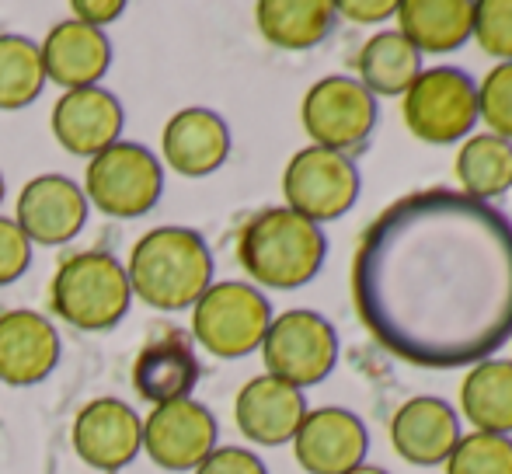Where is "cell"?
<instances>
[{
    "label": "cell",
    "instance_id": "obj_1",
    "mask_svg": "<svg viewBox=\"0 0 512 474\" xmlns=\"http://www.w3.org/2000/svg\"><path fill=\"white\" fill-rule=\"evenodd\" d=\"M352 304L394 359L467 370L512 342V220L457 189H418L370 220Z\"/></svg>",
    "mask_w": 512,
    "mask_h": 474
},
{
    "label": "cell",
    "instance_id": "obj_2",
    "mask_svg": "<svg viewBox=\"0 0 512 474\" xmlns=\"http://www.w3.org/2000/svg\"><path fill=\"white\" fill-rule=\"evenodd\" d=\"M237 262L258 290H300L321 276L328 234L286 206H265L237 234Z\"/></svg>",
    "mask_w": 512,
    "mask_h": 474
},
{
    "label": "cell",
    "instance_id": "obj_3",
    "mask_svg": "<svg viewBox=\"0 0 512 474\" xmlns=\"http://www.w3.org/2000/svg\"><path fill=\"white\" fill-rule=\"evenodd\" d=\"M129 290L154 311H192L213 286V251L192 227H154L133 244Z\"/></svg>",
    "mask_w": 512,
    "mask_h": 474
},
{
    "label": "cell",
    "instance_id": "obj_4",
    "mask_svg": "<svg viewBox=\"0 0 512 474\" xmlns=\"http://www.w3.org/2000/svg\"><path fill=\"white\" fill-rule=\"evenodd\" d=\"M129 276L126 265L108 251H81L56 269L49 283V307L60 321L81 332L115 328L129 311Z\"/></svg>",
    "mask_w": 512,
    "mask_h": 474
},
{
    "label": "cell",
    "instance_id": "obj_5",
    "mask_svg": "<svg viewBox=\"0 0 512 474\" xmlns=\"http://www.w3.org/2000/svg\"><path fill=\"white\" fill-rule=\"evenodd\" d=\"M401 116L411 136L432 147H450L474 136L481 122L478 81L464 67H425L401 98Z\"/></svg>",
    "mask_w": 512,
    "mask_h": 474
},
{
    "label": "cell",
    "instance_id": "obj_6",
    "mask_svg": "<svg viewBox=\"0 0 512 474\" xmlns=\"http://www.w3.org/2000/svg\"><path fill=\"white\" fill-rule=\"evenodd\" d=\"M272 300L255 283H213L192 307V339L216 359H244L262 349L269 332Z\"/></svg>",
    "mask_w": 512,
    "mask_h": 474
},
{
    "label": "cell",
    "instance_id": "obj_7",
    "mask_svg": "<svg viewBox=\"0 0 512 474\" xmlns=\"http://www.w3.org/2000/svg\"><path fill=\"white\" fill-rule=\"evenodd\" d=\"M300 122L314 147L356 161L380 129V102L352 74H328L307 88Z\"/></svg>",
    "mask_w": 512,
    "mask_h": 474
},
{
    "label": "cell",
    "instance_id": "obj_8",
    "mask_svg": "<svg viewBox=\"0 0 512 474\" xmlns=\"http://www.w3.org/2000/svg\"><path fill=\"white\" fill-rule=\"evenodd\" d=\"M81 189L88 196V206H95L105 217H143L164 196V164L143 143L119 140L91 157Z\"/></svg>",
    "mask_w": 512,
    "mask_h": 474
},
{
    "label": "cell",
    "instance_id": "obj_9",
    "mask_svg": "<svg viewBox=\"0 0 512 474\" xmlns=\"http://www.w3.org/2000/svg\"><path fill=\"white\" fill-rule=\"evenodd\" d=\"M258 353L265 359L269 377L304 391L335 373L342 342H338V328L321 311L293 307L272 318Z\"/></svg>",
    "mask_w": 512,
    "mask_h": 474
},
{
    "label": "cell",
    "instance_id": "obj_10",
    "mask_svg": "<svg viewBox=\"0 0 512 474\" xmlns=\"http://www.w3.org/2000/svg\"><path fill=\"white\" fill-rule=\"evenodd\" d=\"M359 196H363L359 164L345 154H335V150L314 147V143L297 150L283 171L286 210L300 213L321 227L352 213Z\"/></svg>",
    "mask_w": 512,
    "mask_h": 474
},
{
    "label": "cell",
    "instance_id": "obj_11",
    "mask_svg": "<svg viewBox=\"0 0 512 474\" xmlns=\"http://www.w3.org/2000/svg\"><path fill=\"white\" fill-rule=\"evenodd\" d=\"M220 422L203 401L154 405L143 419V454L161 471H196L220 447Z\"/></svg>",
    "mask_w": 512,
    "mask_h": 474
},
{
    "label": "cell",
    "instance_id": "obj_12",
    "mask_svg": "<svg viewBox=\"0 0 512 474\" xmlns=\"http://www.w3.org/2000/svg\"><path fill=\"white\" fill-rule=\"evenodd\" d=\"M370 429L352 408H310L293 436V457L307 474H349L366 464Z\"/></svg>",
    "mask_w": 512,
    "mask_h": 474
},
{
    "label": "cell",
    "instance_id": "obj_13",
    "mask_svg": "<svg viewBox=\"0 0 512 474\" xmlns=\"http://www.w3.org/2000/svg\"><path fill=\"white\" fill-rule=\"evenodd\" d=\"M74 450L88 468L115 474L143 450V419L119 398H95L77 412L70 429Z\"/></svg>",
    "mask_w": 512,
    "mask_h": 474
},
{
    "label": "cell",
    "instance_id": "obj_14",
    "mask_svg": "<svg viewBox=\"0 0 512 474\" xmlns=\"http://www.w3.org/2000/svg\"><path fill=\"white\" fill-rule=\"evenodd\" d=\"M14 224L32 244H67L88 224V196L67 175H39L21 189Z\"/></svg>",
    "mask_w": 512,
    "mask_h": 474
},
{
    "label": "cell",
    "instance_id": "obj_15",
    "mask_svg": "<svg viewBox=\"0 0 512 474\" xmlns=\"http://www.w3.org/2000/svg\"><path fill=\"white\" fill-rule=\"evenodd\" d=\"M464 436V419L446 398L415 394L394 412L391 443L411 468H443Z\"/></svg>",
    "mask_w": 512,
    "mask_h": 474
},
{
    "label": "cell",
    "instance_id": "obj_16",
    "mask_svg": "<svg viewBox=\"0 0 512 474\" xmlns=\"http://www.w3.org/2000/svg\"><path fill=\"white\" fill-rule=\"evenodd\" d=\"M310 412L300 387L276 380L269 373H258L237 391L234 398V422L244 440L258 447H283L293 443L300 422Z\"/></svg>",
    "mask_w": 512,
    "mask_h": 474
},
{
    "label": "cell",
    "instance_id": "obj_17",
    "mask_svg": "<svg viewBox=\"0 0 512 474\" xmlns=\"http://www.w3.org/2000/svg\"><path fill=\"white\" fill-rule=\"evenodd\" d=\"M122 102L105 91L102 84L95 88H77V91H63L60 102L53 105V136L67 154L74 157H98L102 150H108L112 143H119L122 133Z\"/></svg>",
    "mask_w": 512,
    "mask_h": 474
},
{
    "label": "cell",
    "instance_id": "obj_18",
    "mask_svg": "<svg viewBox=\"0 0 512 474\" xmlns=\"http://www.w3.org/2000/svg\"><path fill=\"white\" fill-rule=\"evenodd\" d=\"M63 342L49 318L35 311L0 314V384H42L60 366Z\"/></svg>",
    "mask_w": 512,
    "mask_h": 474
},
{
    "label": "cell",
    "instance_id": "obj_19",
    "mask_svg": "<svg viewBox=\"0 0 512 474\" xmlns=\"http://www.w3.org/2000/svg\"><path fill=\"white\" fill-rule=\"evenodd\" d=\"M161 157L185 178H206L230 157V126L220 112L192 105L168 119L161 133Z\"/></svg>",
    "mask_w": 512,
    "mask_h": 474
},
{
    "label": "cell",
    "instance_id": "obj_20",
    "mask_svg": "<svg viewBox=\"0 0 512 474\" xmlns=\"http://www.w3.org/2000/svg\"><path fill=\"white\" fill-rule=\"evenodd\" d=\"M46 81H56L60 88H95L112 67V42L102 28H91L77 18H67L49 28V35L39 46Z\"/></svg>",
    "mask_w": 512,
    "mask_h": 474
},
{
    "label": "cell",
    "instance_id": "obj_21",
    "mask_svg": "<svg viewBox=\"0 0 512 474\" xmlns=\"http://www.w3.org/2000/svg\"><path fill=\"white\" fill-rule=\"evenodd\" d=\"M199 373H203V366H199L192 342L182 332H164L136 353L129 380H133V391L143 401L168 405V401L192 398Z\"/></svg>",
    "mask_w": 512,
    "mask_h": 474
},
{
    "label": "cell",
    "instance_id": "obj_22",
    "mask_svg": "<svg viewBox=\"0 0 512 474\" xmlns=\"http://www.w3.org/2000/svg\"><path fill=\"white\" fill-rule=\"evenodd\" d=\"M398 32L418 53H453L474 39V0H398Z\"/></svg>",
    "mask_w": 512,
    "mask_h": 474
},
{
    "label": "cell",
    "instance_id": "obj_23",
    "mask_svg": "<svg viewBox=\"0 0 512 474\" xmlns=\"http://www.w3.org/2000/svg\"><path fill=\"white\" fill-rule=\"evenodd\" d=\"M255 25L269 46L304 53L331 39L338 11L331 0H262L255 7Z\"/></svg>",
    "mask_w": 512,
    "mask_h": 474
},
{
    "label": "cell",
    "instance_id": "obj_24",
    "mask_svg": "<svg viewBox=\"0 0 512 474\" xmlns=\"http://www.w3.org/2000/svg\"><path fill=\"white\" fill-rule=\"evenodd\" d=\"M425 70V56L398 32V28H380L377 35L363 42L356 56V81L373 98H405V91L418 81Z\"/></svg>",
    "mask_w": 512,
    "mask_h": 474
},
{
    "label": "cell",
    "instance_id": "obj_25",
    "mask_svg": "<svg viewBox=\"0 0 512 474\" xmlns=\"http://www.w3.org/2000/svg\"><path fill=\"white\" fill-rule=\"evenodd\" d=\"M457 412L474 433L512 436V356H488L467 366Z\"/></svg>",
    "mask_w": 512,
    "mask_h": 474
},
{
    "label": "cell",
    "instance_id": "obj_26",
    "mask_svg": "<svg viewBox=\"0 0 512 474\" xmlns=\"http://www.w3.org/2000/svg\"><path fill=\"white\" fill-rule=\"evenodd\" d=\"M464 196L478 203H495L506 192H512V140H502L495 133H474L460 143L457 161H453Z\"/></svg>",
    "mask_w": 512,
    "mask_h": 474
},
{
    "label": "cell",
    "instance_id": "obj_27",
    "mask_svg": "<svg viewBox=\"0 0 512 474\" xmlns=\"http://www.w3.org/2000/svg\"><path fill=\"white\" fill-rule=\"evenodd\" d=\"M46 88L39 46L25 35H0V112H18L32 105Z\"/></svg>",
    "mask_w": 512,
    "mask_h": 474
},
{
    "label": "cell",
    "instance_id": "obj_28",
    "mask_svg": "<svg viewBox=\"0 0 512 474\" xmlns=\"http://www.w3.org/2000/svg\"><path fill=\"white\" fill-rule=\"evenodd\" d=\"M446 474H512V436L464 433L446 457Z\"/></svg>",
    "mask_w": 512,
    "mask_h": 474
},
{
    "label": "cell",
    "instance_id": "obj_29",
    "mask_svg": "<svg viewBox=\"0 0 512 474\" xmlns=\"http://www.w3.org/2000/svg\"><path fill=\"white\" fill-rule=\"evenodd\" d=\"M478 105L488 133L512 140V63H495L478 81Z\"/></svg>",
    "mask_w": 512,
    "mask_h": 474
},
{
    "label": "cell",
    "instance_id": "obj_30",
    "mask_svg": "<svg viewBox=\"0 0 512 474\" xmlns=\"http://www.w3.org/2000/svg\"><path fill=\"white\" fill-rule=\"evenodd\" d=\"M474 42L499 63H512V0H474Z\"/></svg>",
    "mask_w": 512,
    "mask_h": 474
},
{
    "label": "cell",
    "instance_id": "obj_31",
    "mask_svg": "<svg viewBox=\"0 0 512 474\" xmlns=\"http://www.w3.org/2000/svg\"><path fill=\"white\" fill-rule=\"evenodd\" d=\"M32 265V241L14 220L0 217V286L18 283Z\"/></svg>",
    "mask_w": 512,
    "mask_h": 474
},
{
    "label": "cell",
    "instance_id": "obj_32",
    "mask_svg": "<svg viewBox=\"0 0 512 474\" xmlns=\"http://www.w3.org/2000/svg\"><path fill=\"white\" fill-rule=\"evenodd\" d=\"M192 474H269V468L248 447H216Z\"/></svg>",
    "mask_w": 512,
    "mask_h": 474
},
{
    "label": "cell",
    "instance_id": "obj_33",
    "mask_svg": "<svg viewBox=\"0 0 512 474\" xmlns=\"http://www.w3.org/2000/svg\"><path fill=\"white\" fill-rule=\"evenodd\" d=\"M338 21H356V25H384L398 14V0H338Z\"/></svg>",
    "mask_w": 512,
    "mask_h": 474
},
{
    "label": "cell",
    "instance_id": "obj_34",
    "mask_svg": "<svg viewBox=\"0 0 512 474\" xmlns=\"http://www.w3.org/2000/svg\"><path fill=\"white\" fill-rule=\"evenodd\" d=\"M70 11H74L77 21H84V25L102 28L108 21L119 18V14L126 11V4H122V0H74Z\"/></svg>",
    "mask_w": 512,
    "mask_h": 474
},
{
    "label": "cell",
    "instance_id": "obj_35",
    "mask_svg": "<svg viewBox=\"0 0 512 474\" xmlns=\"http://www.w3.org/2000/svg\"><path fill=\"white\" fill-rule=\"evenodd\" d=\"M349 474H391V471L380 468V464H359V468H352Z\"/></svg>",
    "mask_w": 512,
    "mask_h": 474
},
{
    "label": "cell",
    "instance_id": "obj_36",
    "mask_svg": "<svg viewBox=\"0 0 512 474\" xmlns=\"http://www.w3.org/2000/svg\"><path fill=\"white\" fill-rule=\"evenodd\" d=\"M4 192H7V182H4V171H0V203H4Z\"/></svg>",
    "mask_w": 512,
    "mask_h": 474
}]
</instances>
